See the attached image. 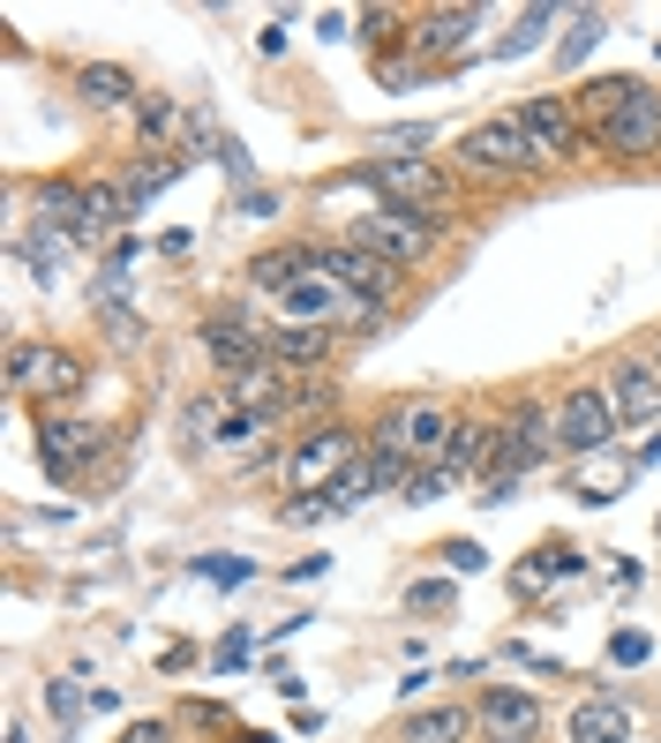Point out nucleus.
I'll list each match as a JSON object with an SVG mask.
<instances>
[{"instance_id":"obj_35","label":"nucleus","mask_w":661,"mask_h":743,"mask_svg":"<svg viewBox=\"0 0 661 743\" xmlns=\"http://www.w3.org/2000/svg\"><path fill=\"white\" fill-rule=\"evenodd\" d=\"M654 369H661V353H654Z\"/></svg>"},{"instance_id":"obj_6","label":"nucleus","mask_w":661,"mask_h":743,"mask_svg":"<svg viewBox=\"0 0 661 743\" xmlns=\"http://www.w3.org/2000/svg\"><path fill=\"white\" fill-rule=\"evenodd\" d=\"M624 429L617 405H609V383H579L557 405V451H609V435Z\"/></svg>"},{"instance_id":"obj_11","label":"nucleus","mask_w":661,"mask_h":743,"mask_svg":"<svg viewBox=\"0 0 661 743\" xmlns=\"http://www.w3.org/2000/svg\"><path fill=\"white\" fill-rule=\"evenodd\" d=\"M473 721H481V736H489V743H534V729H541V691L497 683V691H481Z\"/></svg>"},{"instance_id":"obj_24","label":"nucleus","mask_w":661,"mask_h":743,"mask_svg":"<svg viewBox=\"0 0 661 743\" xmlns=\"http://www.w3.org/2000/svg\"><path fill=\"white\" fill-rule=\"evenodd\" d=\"M196 579H211L219 593H241L256 579V563L249 556H196Z\"/></svg>"},{"instance_id":"obj_7","label":"nucleus","mask_w":661,"mask_h":743,"mask_svg":"<svg viewBox=\"0 0 661 743\" xmlns=\"http://www.w3.org/2000/svg\"><path fill=\"white\" fill-rule=\"evenodd\" d=\"M549 435H557V429H549V413H541L534 399H519V405H511V421L497 429V443H489V473H497V489H504L511 473H527V465L549 459V451H541Z\"/></svg>"},{"instance_id":"obj_23","label":"nucleus","mask_w":661,"mask_h":743,"mask_svg":"<svg viewBox=\"0 0 661 743\" xmlns=\"http://www.w3.org/2000/svg\"><path fill=\"white\" fill-rule=\"evenodd\" d=\"M601 38H609V16H601V8H579V16H571V38L557 46V61L579 68V61H587V53L601 46Z\"/></svg>"},{"instance_id":"obj_32","label":"nucleus","mask_w":661,"mask_h":743,"mask_svg":"<svg viewBox=\"0 0 661 743\" xmlns=\"http://www.w3.org/2000/svg\"><path fill=\"white\" fill-rule=\"evenodd\" d=\"M443 556L459 563V571H481V563H489V556H481V549H473V541H451V549H443Z\"/></svg>"},{"instance_id":"obj_8","label":"nucleus","mask_w":661,"mask_h":743,"mask_svg":"<svg viewBox=\"0 0 661 743\" xmlns=\"http://www.w3.org/2000/svg\"><path fill=\"white\" fill-rule=\"evenodd\" d=\"M601 151L609 158H654L661 151V91L631 83V98L609 113V128H601Z\"/></svg>"},{"instance_id":"obj_17","label":"nucleus","mask_w":661,"mask_h":743,"mask_svg":"<svg viewBox=\"0 0 661 743\" xmlns=\"http://www.w3.org/2000/svg\"><path fill=\"white\" fill-rule=\"evenodd\" d=\"M481 721H473L467 706H429V713H413L407 721V743H467Z\"/></svg>"},{"instance_id":"obj_1","label":"nucleus","mask_w":661,"mask_h":743,"mask_svg":"<svg viewBox=\"0 0 661 743\" xmlns=\"http://www.w3.org/2000/svg\"><path fill=\"white\" fill-rule=\"evenodd\" d=\"M353 465H361V443H353L347 429H316L309 443H293V459H286V503L331 495Z\"/></svg>"},{"instance_id":"obj_34","label":"nucleus","mask_w":661,"mask_h":743,"mask_svg":"<svg viewBox=\"0 0 661 743\" xmlns=\"http://www.w3.org/2000/svg\"><path fill=\"white\" fill-rule=\"evenodd\" d=\"M8 743H31V736H23V729H16V721H8Z\"/></svg>"},{"instance_id":"obj_20","label":"nucleus","mask_w":661,"mask_h":743,"mask_svg":"<svg viewBox=\"0 0 661 743\" xmlns=\"http://www.w3.org/2000/svg\"><path fill=\"white\" fill-rule=\"evenodd\" d=\"M631 83H639V76H601V83H587V91H579V121L601 135V128H609V113L631 98Z\"/></svg>"},{"instance_id":"obj_10","label":"nucleus","mask_w":661,"mask_h":743,"mask_svg":"<svg viewBox=\"0 0 661 743\" xmlns=\"http://www.w3.org/2000/svg\"><path fill=\"white\" fill-rule=\"evenodd\" d=\"M519 121H527V135H534V151H541V165L549 158H571L579 151V98H564V91H534L527 106H519Z\"/></svg>"},{"instance_id":"obj_25","label":"nucleus","mask_w":661,"mask_h":743,"mask_svg":"<svg viewBox=\"0 0 661 743\" xmlns=\"http://www.w3.org/2000/svg\"><path fill=\"white\" fill-rule=\"evenodd\" d=\"M549 23H557V8H527V16H519V31L497 38V61H519V53H527V46L549 31Z\"/></svg>"},{"instance_id":"obj_28","label":"nucleus","mask_w":661,"mask_h":743,"mask_svg":"<svg viewBox=\"0 0 661 743\" xmlns=\"http://www.w3.org/2000/svg\"><path fill=\"white\" fill-rule=\"evenodd\" d=\"M46 699H53V713H61V721H76V713H83V683H76V676H61L53 691H46Z\"/></svg>"},{"instance_id":"obj_12","label":"nucleus","mask_w":661,"mask_h":743,"mask_svg":"<svg viewBox=\"0 0 661 743\" xmlns=\"http://www.w3.org/2000/svg\"><path fill=\"white\" fill-rule=\"evenodd\" d=\"M609 405H617V421H654L661 413V369L654 361H617V375H609Z\"/></svg>"},{"instance_id":"obj_19","label":"nucleus","mask_w":661,"mask_h":743,"mask_svg":"<svg viewBox=\"0 0 661 743\" xmlns=\"http://www.w3.org/2000/svg\"><path fill=\"white\" fill-rule=\"evenodd\" d=\"M113 225H128L121 188H83V225H76V241H106Z\"/></svg>"},{"instance_id":"obj_14","label":"nucleus","mask_w":661,"mask_h":743,"mask_svg":"<svg viewBox=\"0 0 661 743\" xmlns=\"http://www.w3.org/2000/svg\"><path fill=\"white\" fill-rule=\"evenodd\" d=\"M263 353H271V369H316L331 353V323H279Z\"/></svg>"},{"instance_id":"obj_9","label":"nucleus","mask_w":661,"mask_h":743,"mask_svg":"<svg viewBox=\"0 0 661 743\" xmlns=\"http://www.w3.org/2000/svg\"><path fill=\"white\" fill-rule=\"evenodd\" d=\"M106 443H113V435L98 429V421H68V413H46V421H38V459L53 465L61 481H76L83 465H98Z\"/></svg>"},{"instance_id":"obj_5","label":"nucleus","mask_w":661,"mask_h":743,"mask_svg":"<svg viewBox=\"0 0 661 743\" xmlns=\"http://www.w3.org/2000/svg\"><path fill=\"white\" fill-rule=\"evenodd\" d=\"M8 383H16V391H31V399H76V391H83V361L61 353V345L16 339V345H8Z\"/></svg>"},{"instance_id":"obj_30","label":"nucleus","mask_w":661,"mask_h":743,"mask_svg":"<svg viewBox=\"0 0 661 743\" xmlns=\"http://www.w3.org/2000/svg\"><path fill=\"white\" fill-rule=\"evenodd\" d=\"M249 653H256V639H219V653H211V661H219V669H241Z\"/></svg>"},{"instance_id":"obj_33","label":"nucleus","mask_w":661,"mask_h":743,"mask_svg":"<svg viewBox=\"0 0 661 743\" xmlns=\"http://www.w3.org/2000/svg\"><path fill=\"white\" fill-rule=\"evenodd\" d=\"M128 743H166V729H158V721H143V729H128Z\"/></svg>"},{"instance_id":"obj_21","label":"nucleus","mask_w":661,"mask_h":743,"mask_svg":"<svg viewBox=\"0 0 661 743\" xmlns=\"http://www.w3.org/2000/svg\"><path fill=\"white\" fill-rule=\"evenodd\" d=\"M76 91L91 98V106H136V83H128L121 68H106V61L76 68Z\"/></svg>"},{"instance_id":"obj_2","label":"nucleus","mask_w":661,"mask_h":743,"mask_svg":"<svg viewBox=\"0 0 661 743\" xmlns=\"http://www.w3.org/2000/svg\"><path fill=\"white\" fill-rule=\"evenodd\" d=\"M353 248H369L377 263L407 271V263H421V255L437 248V218L399 211V203H377V211H361V218H353Z\"/></svg>"},{"instance_id":"obj_16","label":"nucleus","mask_w":661,"mask_h":743,"mask_svg":"<svg viewBox=\"0 0 661 743\" xmlns=\"http://www.w3.org/2000/svg\"><path fill=\"white\" fill-rule=\"evenodd\" d=\"M181 165H189V158H173V151H158V158H136V165H128L121 181H113V188H121V203H128V218L143 211V203H151V195H158L166 181H181Z\"/></svg>"},{"instance_id":"obj_29","label":"nucleus","mask_w":661,"mask_h":743,"mask_svg":"<svg viewBox=\"0 0 661 743\" xmlns=\"http://www.w3.org/2000/svg\"><path fill=\"white\" fill-rule=\"evenodd\" d=\"M631 473H579V495H594V503H609V495L624 489Z\"/></svg>"},{"instance_id":"obj_27","label":"nucleus","mask_w":661,"mask_h":743,"mask_svg":"<svg viewBox=\"0 0 661 743\" xmlns=\"http://www.w3.org/2000/svg\"><path fill=\"white\" fill-rule=\"evenodd\" d=\"M407 601L421 616H437V609H451V586H443V579H421V586H407Z\"/></svg>"},{"instance_id":"obj_15","label":"nucleus","mask_w":661,"mask_h":743,"mask_svg":"<svg viewBox=\"0 0 661 743\" xmlns=\"http://www.w3.org/2000/svg\"><path fill=\"white\" fill-rule=\"evenodd\" d=\"M571 743H631V706L624 699H587L571 713Z\"/></svg>"},{"instance_id":"obj_26","label":"nucleus","mask_w":661,"mask_h":743,"mask_svg":"<svg viewBox=\"0 0 661 743\" xmlns=\"http://www.w3.org/2000/svg\"><path fill=\"white\" fill-rule=\"evenodd\" d=\"M647 653H654V639H647V631H617V639H609V661H617V669H639Z\"/></svg>"},{"instance_id":"obj_13","label":"nucleus","mask_w":661,"mask_h":743,"mask_svg":"<svg viewBox=\"0 0 661 743\" xmlns=\"http://www.w3.org/2000/svg\"><path fill=\"white\" fill-rule=\"evenodd\" d=\"M203 345H211V361H219L226 375L263 369V345H256V331L241 323V315H211V323H203Z\"/></svg>"},{"instance_id":"obj_3","label":"nucleus","mask_w":661,"mask_h":743,"mask_svg":"<svg viewBox=\"0 0 661 743\" xmlns=\"http://www.w3.org/2000/svg\"><path fill=\"white\" fill-rule=\"evenodd\" d=\"M361 173H369V188H383V203H399V211H421V218H429V211H443V203H451V181H443L421 151H383V158H369Z\"/></svg>"},{"instance_id":"obj_22","label":"nucleus","mask_w":661,"mask_h":743,"mask_svg":"<svg viewBox=\"0 0 661 743\" xmlns=\"http://www.w3.org/2000/svg\"><path fill=\"white\" fill-rule=\"evenodd\" d=\"M23 263H31L38 279L53 285L68 271V233H53V225H38V233H23Z\"/></svg>"},{"instance_id":"obj_31","label":"nucleus","mask_w":661,"mask_h":743,"mask_svg":"<svg viewBox=\"0 0 661 743\" xmlns=\"http://www.w3.org/2000/svg\"><path fill=\"white\" fill-rule=\"evenodd\" d=\"M323 571H331V556H301V563H293V571H286V579H293V586H316Z\"/></svg>"},{"instance_id":"obj_4","label":"nucleus","mask_w":661,"mask_h":743,"mask_svg":"<svg viewBox=\"0 0 661 743\" xmlns=\"http://www.w3.org/2000/svg\"><path fill=\"white\" fill-rule=\"evenodd\" d=\"M459 165H467V173H534L541 151H534V135H527V121H519V106L497 113V121H481V128H467Z\"/></svg>"},{"instance_id":"obj_18","label":"nucleus","mask_w":661,"mask_h":743,"mask_svg":"<svg viewBox=\"0 0 661 743\" xmlns=\"http://www.w3.org/2000/svg\"><path fill=\"white\" fill-rule=\"evenodd\" d=\"M473 31H481V8H437L421 23V53H459Z\"/></svg>"}]
</instances>
